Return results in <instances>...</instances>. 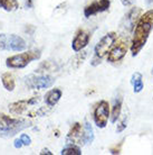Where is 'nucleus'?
Masks as SVG:
<instances>
[{
    "label": "nucleus",
    "instance_id": "7",
    "mask_svg": "<svg viewBox=\"0 0 153 155\" xmlns=\"http://www.w3.org/2000/svg\"><path fill=\"white\" fill-rule=\"evenodd\" d=\"M26 46L25 39L20 36L15 34H0V51H23Z\"/></svg>",
    "mask_w": 153,
    "mask_h": 155
},
{
    "label": "nucleus",
    "instance_id": "18",
    "mask_svg": "<svg viewBox=\"0 0 153 155\" xmlns=\"http://www.w3.org/2000/svg\"><path fill=\"white\" fill-rule=\"evenodd\" d=\"M0 8L6 12H15L19 8V2L17 0H0Z\"/></svg>",
    "mask_w": 153,
    "mask_h": 155
},
{
    "label": "nucleus",
    "instance_id": "6",
    "mask_svg": "<svg viewBox=\"0 0 153 155\" xmlns=\"http://www.w3.org/2000/svg\"><path fill=\"white\" fill-rule=\"evenodd\" d=\"M116 41H117V34L115 31H110V33H107L106 35H104L98 41V43L96 44L95 48H94L95 58L102 60L104 56H106L112 47L114 46Z\"/></svg>",
    "mask_w": 153,
    "mask_h": 155
},
{
    "label": "nucleus",
    "instance_id": "12",
    "mask_svg": "<svg viewBox=\"0 0 153 155\" xmlns=\"http://www.w3.org/2000/svg\"><path fill=\"white\" fill-rule=\"evenodd\" d=\"M110 7H111V0H95L84 8V16L86 18H89L92 16L106 12Z\"/></svg>",
    "mask_w": 153,
    "mask_h": 155
},
{
    "label": "nucleus",
    "instance_id": "27",
    "mask_svg": "<svg viewBox=\"0 0 153 155\" xmlns=\"http://www.w3.org/2000/svg\"><path fill=\"white\" fill-rule=\"evenodd\" d=\"M146 5H148L151 9H153V0H146Z\"/></svg>",
    "mask_w": 153,
    "mask_h": 155
},
{
    "label": "nucleus",
    "instance_id": "22",
    "mask_svg": "<svg viewBox=\"0 0 153 155\" xmlns=\"http://www.w3.org/2000/svg\"><path fill=\"white\" fill-rule=\"evenodd\" d=\"M126 126H127V116H126V114H125V115H124V117H123L122 119H121L119 123H117L116 132H117V133L123 132V130L126 128Z\"/></svg>",
    "mask_w": 153,
    "mask_h": 155
},
{
    "label": "nucleus",
    "instance_id": "23",
    "mask_svg": "<svg viewBox=\"0 0 153 155\" xmlns=\"http://www.w3.org/2000/svg\"><path fill=\"white\" fill-rule=\"evenodd\" d=\"M85 58H86V52H82V53H78V54L75 56L74 58V63H75V68H78L80 64H83Z\"/></svg>",
    "mask_w": 153,
    "mask_h": 155
},
{
    "label": "nucleus",
    "instance_id": "21",
    "mask_svg": "<svg viewBox=\"0 0 153 155\" xmlns=\"http://www.w3.org/2000/svg\"><path fill=\"white\" fill-rule=\"evenodd\" d=\"M56 69L55 64L50 62H44L42 64H40V66L38 68L37 72H46V71H53Z\"/></svg>",
    "mask_w": 153,
    "mask_h": 155
},
{
    "label": "nucleus",
    "instance_id": "10",
    "mask_svg": "<svg viewBox=\"0 0 153 155\" xmlns=\"http://www.w3.org/2000/svg\"><path fill=\"white\" fill-rule=\"evenodd\" d=\"M38 101L39 99L36 97L29 98V99H23V100H18L9 104L8 108H9L10 114L16 115V116H20V115L26 113L30 107H33L36 104H38Z\"/></svg>",
    "mask_w": 153,
    "mask_h": 155
},
{
    "label": "nucleus",
    "instance_id": "1",
    "mask_svg": "<svg viewBox=\"0 0 153 155\" xmlns=\"http://www.w3.org/2000/svg\"><path fill=\"white\" fill-rule=\"evenodd\" d=\"M153 31V9L143 12L133 29V36L131 41L130 50L133 56L138 55L148 42L151 31Z\"/></svg>",
    "mask_w": 153,
    "mask_h": 155
},
{
    "label": "nucleus",
    "instance_id": "25",
    "mask_svg": "<svg viewBox=\"0 0 153 155\" xmlns=\"http://www.w3.org/2000/svg\"><path fill=\"white\" fill-rule=\"evenodd\" d=\"M134 1H135V0H121L122 5L125 6V7H131V6L134 4Z\"/></svg>",
    "mask_w": 153,
    "mask_h": 155
},
{
    "label": "nucleus",
    "instance_id": "15",
    "mask_svg": "<svg viewBox=\"0 0 153 155\" xmlns=\"http://www.w3.org/2000/svg\"><path fill=\"white\" fill-rule=\"evenodd\" d=\"M121 114H122V98H119V99L115 100L114 105L111 109V116H110L111 123L115 124L120 119Z\"/></svg>",
    "mask_w": 153,
    "mask_h": 155
},
{
    "label": "nucleus",
    "instance_id": "24",
    "mask_svg": "<svg viewBox=\"0 0 153 155\" xmlns=\"http://www.w3.org/2000/svg\"><path fill=\"white\" fill-rule=\"evenodd\" d=\"M122 145H123V142H120L119 144L112 146V147L110 148L111 154H120V153H121V150H122Z\"/></svg>",
    "mask_w": 153,
    "mask_h": 155
},
{
    "label": "nucleus",
    "instance_id": "17",
    "mask_svg": "<svg viewBox=\"0 0 153 155\" xmlns=\"http://www.w3.org/2000/svg\"><path fill=\"white\" fill-rule=\"evenodd\" d=\"M131 84L133 85V91L135 93H140L144 88V83H143V78L140 72H135L133 73L131 78Z\"/></svg>",
    "mask_w": 153,
    "mask_h": 155
},
{
    "label": "nucleus",
    "instance_id": "11",
    "mask_svg": "<svg viewBox=\"0 0 153 155\" xmlns=\"http://www.w3.org/2000/svg\"><path fill=\"white\" fill-rule=\"evenodd\" d=\"M142 15V9L139 7H132L127 12V14L124 16V18L121 21V28L124 29L125 31L130 33L133 31L135 24L138 23L140 16Z\"/></svg>",
    "mask_w": 153,
    "mask_h": 155
},
{
    "label": "nucleus",
    "instance_id": "4",
    "mask_svg": "<svg viewBox=\"0 0 153 155\" xmlns=\"http://www.w3.org/2000/svg\"><path fill=\"white\" fill-rule=\"evenodd\" d=\"M42 56L40 50H29L19 54L11 55L6 60V65L9 69H23L33 61L39 60Z\"/></svg>",
    "mask_w": 153,
    "mask_h": 155
},
{
    "label": "nucleus",
    "instance_id": "26",
    "mask_svg": "<svg viewBox=\"0 0 153 155\" xmlns=\"http://www.w3.org/2000/svg\"><path fill=\"white\" fill-rule=\"evenodd\" d=\"M42 154H49V155H53V153L49 151V150H47V148H44L42 152H40V155H42Z\"/></svg>",
    "mask_w": 153,
    "mask_h": 155
},
{
    "label": "nucleus",
    "instance_id": "5",
    "mask_svg": "<svg viewBox=\"0 0 153 155\" xmlns=\"http://www.w3.org/2000/svg\"><path fill=\"white\" fill-rule=\"evenodd\" d=\"M111 116V107L106 100H101L97 102L93 110V119L98 128L106 127L108 119Z\"/></svg>",
    "mask_w": 153,
    "mask_h": 155
},
{
    "label": "nucleus",
    "instance_id": "13",
    "mask_svg": "<svg viewBox=\"0 0 153 155\" xmlns=\"http://www.w3.org/2000/svg\"><path fill=\"white\" fill-rule=\"evenodd\" d=\"M91 39V35L87 31H85L83 28H80L76 31V34L74 36L73 41H72V48L74 52H80L83 51L85 47L88 45Z\"/></svg>",
    "mask_w": 153,
    "mask_h": 155
},
{
    "label": "nucleus",
    "instance_id": "28",
    "mask_svg": "<svg viewBox=\"0 0 153 155\" xmlns=\"http://www.w3.org/2000/svg\"><path fill=\"white\" fill-rule=\"evenodd\" d=\"M151 74L153 75V68H152V71H151Z\"/></svg>",
    "mask_w": 153,
    "mask_h": 155
},
{
    "label": "nucleus",
    "instance_id": "16",
    "mask_svg": "<svg viewBox=\"0 0 153 155\" xmlns=\"http://www.w3.org/2000/svg\"><path fill=\"white\" fill-rule=\"evenodd\" d=\"M1 82H2V85L4 88L7 91H14L16 87V81H15V78L12 75L10 72H5L1 75Z\"/></svg>",
    "mask_w": 153,
    "mask_h": 155
},
{
    "label": "nucleus",
    "instance_id": "9",
    "mask_svg": "<svg viewBox=\"0 0 153 155\" xmlns=\"http://www.w3.org/2000/svg\"><path fill=\"white\" fill-rule=\"evenodd\" d=\"M53 77L50 75H46V74H42V75H30V77L27 78L26 80V85L30 89H47L50 88L54 84Z\"/></svg>",
    "mask_w": 153,
    "mask_h": 155
},
{
    "label": "nucleus",
    "instance_id": "8",
    "mask_svg": "<svg viewBox=\"0 0 153 155\" xmlns=\"http://www.w3.org/2000/svg\"><path fill=\"white\" fill-rule=\"evenodd\" d=\"M127 53V41L125 39H117L114 46L112 47L111 51L106 55L107 61L110 63H117L121 62L124 56Z\"/></svg>",
    "mask_w": 153,
    "mask_h": 155
},
{
    "label": "nucleus",
    "instance_id": "3",
    "mask_svg": "<svg viewBox=\"0 0 153 155\" xmlns=\"http://www.w3.org/2000/svg\"><path fill=\"white\" fill-rule=\"evenodd\" d=\"M30 126L29 120L21 117H11L4 113H0V134L15 135L16 133Z\"/></svg>",
    "mask_w": 153,
    "mask_h": 155
},
{
    "label": "nucleus",
    "instance_id": "14",
    "mask_svg": "<svg viewBox=\"0 0 153 155\" xmlns=\"http://www.w3.org/2000/svg\"><path fill=\"white\" fill-rule=\"evenodd\" d=\"M61 96H63V92H61V89H57V88L52 89L45 94V102L48 107H54L55 105H57L58 101L61 100Z\"/></svg>",
    "mask_w": 153,
    "mask_h": 155
},
{
    "label": "nucleus",
    "instance_id": "20",
    "mask_svg": "<svg viewBox=\"0 0 153 155\" xmlns=\"http://www.w3.org/2000/svg\"><path fill=\"white\" fill-rule=\"evenodd\" d=\"M31 143V138L29 137L28 135L26 134H21L19 136V138H17L15 140V146L17 148H20L23 147V146H27V145H29Z\"/></svg>",
    "mask_w": 153,
    "mask_h": 155
},
{
    "label": "nucleus",
    "instance_id": "19",
    "mask_svg": "<svg viewBox=\"0 0 153 155\" xmlns=\"http://www.w3.org/2000/svg\"><path fill=\"white\" fill-rule=\"evenodd\" d=\"M61 155H80L82 152H80V147L76 146L75 144H69L65 148L61 150Z\"/></svg>",
    "mask_w": 153,
    "mask_h": 155
},
{
    "label": "nucleus",
    "instance_id": "2",
    "mask_svg": "<svg viewBox=\"0 0 153 155\" xmlns=\"http://www.w3.org/2000/svg\"><path fill=\"white\" fill-rule=\"evenodd\" d=\"M94 140L93 128L89 124L82 125L80 123H74L67 134V142L75 145H84L92 143Z\"/></svg>",
    "mask_w": 153,
    "mask_h": 155
}]
</instances>
